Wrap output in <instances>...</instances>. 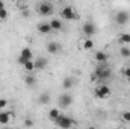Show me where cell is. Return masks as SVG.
Returning a JSON list of instances; mask_svg holds the SVG:
<instances>
[{"instance_id":"cell-8","label":"cell","mask_w":130,"mask_h":129,"mask_svg":"<svg viewBox=\"0 0 130 129\" xmlns=\"http://www.w3.org/2000/svg\"><path fill=\"white\" fill-rule=\"evenodd\" d=\"M129 20H130V14L126 12V11H120V12H117V15H115V21H117V24H120V26L127 24Z\"/></svg>"},{"instance_id":"cell-14","label":"cell","mask_w":130,"mask_h":129,"mask_svg":"<svg viewBox=\"0 0 130 129\" xmlns=\"http://www.w3.org/2000/svg\"><path fill=\"white\" fill-rule=\"evenodd\" d=\"M11 122V112L8 111H0V125H8Z\"/></svg>"},{"instance_id":"cell-15","label":"cell","mask_w":130,"mask_h":129,"mask_svg":"<svg viewBox=\"0 0 130 129\" xmlns=\"http://www.w3.org/2000/svg\"><path fill=\"white\" fill-rule=\"evenodd\" d=\"M38 32H39V33H44V35L50 33V32H52L50 23H39V24H38Z\"/></svg>"},{"instance_id":"cell-25","label":"cell","mask_w":130,"mask_h":129,"mask_svg":"<svg viewBox=\"0 0 130 129\" xmlns=\"http://www.w3.org/2000/svg\"><path fill=\"white\" fill-rule=\"evenodd\" d=\"M123 120L127 122V123H130V111H124V112H123Z\"/></svg>"},{"instance_id":"cell-13","label":"cell","mask_w":130,"mask_h":129,"mask_svg":"<svg viewBox=\"0 0 130 129\" xmlns=\"http://www.w3.org/2000/svg\"><path fill=\"white\" fill-rule=\"evenodd\" d=\"M50 28H52V31H61V29L64 28V23H62V20H59V18H52Z\"/></svg>"},{"instance_id":"cell-24","label":"cell","mask_w":130,"mask_h":129,"mask_svg":"<svg viewBox=\"0 0 130 129\" xmlns=\"http://www.w3.org/2000/svg\"><path fill=\"white\" fill-rule=\"evenodd\" d=\"M6 18H8V11H6V8H5V9L0 11V21H5Z\"/></svg>"},{"instance_id":"cell-7","label":"cell","mask_w":130,"mask_h":129,"mask_svg":"<svg viewBox=\"0 0 130 129\" xmlns=\"http://www.w3.org/2000/svg\"><path fill=\"white\" fill-rule=\"evenodd\" d=\"M94 93H95V97H98V99H106V97L110 96V88L107 85L101 84V85H98L97 88H95Z\"/></svg>"},{"instance_id":"cell-23","label":"cell","mask_w":130,"mask_h":129,"mask_svg":"<svg viewBox=\"0 0 130 129\" xmlns=\"http://www.w3.org/2000/svg\"><path fill=\"white\" fill-rule=\"evenodd\" d=\"M23 67H24V70H26L27 73H32L33 70H35V62H33V59H32V61H27Z\"/></svg>"},{"instance_id":"cell-3","label":"cell","mask_w":130,"mask_h":129,"mask_svg":"<svg viewBox=\"0 0 130 129\" xmlns=\"http://www.w3.org/2000/svg\"><path fill=\"white\" fill-rule=\"evenodd\" d=\"M61 17L64 20H79V14L74 11L73 6H64L61 9Z\"/></svg>"},{"instance_id":"cell-32","label":"cell","mask_w":130,"mask_h":129,"mask_svg":"<svg viewBox=\"0 0 130 129\" xmlns=\"http://www.w3.org/2000/svg\"><path fill=\"white\" fill-rule=\"evenodd\" d=\"M15 129H21V128H15Z\"/></svg>"},{"instance_id":"cell-33","label":"cell","mask_w":130,"mask_h":129,"mask_svg":"<svg viewBox=\"0 0 130 129\" xmlns=\"http://www.w3.org/2000/svg\"><path fill=\"white\" fill-rule=\"evenodd\" d=\"M2 129H8V128H2Z\"/></svg>"},{"instance_id":"cell-2","label":"cell","mask_w":130,"mask_h":129,"mask_svg":"<svg viewBox=\"0 0 130 129\" xmlns=\"http://www.w3.org/2000/svg\"><path fill=\"white\" fill-rule=\"evenodd\" d=\"M110 70L109 68H106V67H98L95 68V71H94V79H98L100 81V85L101 84H104L107 79H110Z\"/></svg>"},{"instance_id":"cell-31","label":"cell","mask_w":130,"mask_h":129,"mask_svg":"<svg viewBox=\"0 0 130 129\" xmlns=\"http://www.w3.org/2000/svg\"><path fill=\"white\" fill-rule=\"evenodd\" d=\"M127 81H129V84H130V78H129V79H127Z\"/></svg>"},{"instance_id":"cell-29","label":"cell","mask_w":130,"mask_h":129,"mask_svg":"<svg viewBox=\"0 0 130 129\" xmlns=\"http://www.w3.org/2000/svg\"><path fill=\"white\" fill-rule=\"evenodd\" d=\"M2 9H5V3H3V2H0V11H2Z\"/></svg>"},{"instance_id":"cell-11","label":"cell","mask_w":130,"mask_h":129,"mask_svg":"<svg viewBox=\"0 0 130 129\" xmlns=\"http://www.w3.org/2000/svg\"><path fill=\"white\" fill-rule=\"evenodd\" d=\"M35 70H44L45 67H47V58H44V56H39V58H36L35 61Z\"/></svg>"},{"instance_id":"cell-20","label":"cell","mask_w":130,"mask_h":129,"mask_svg":"<svg viewBox=\"0 0 130 129\" xmlns=\"http://www.w3.org/2000/svg\"><path fill=\"white\" fill-rule=\"evenodd\" d=\"M82 49H83V50H91V49H94V41H92L91 38L83 40V43H82Z\"/></svg>"},{"instance_id":"cell-21","label":"cell","mask_w":130,"mask_h":129,"mask_svg":"<svg viewBox=\"0 0 130 129\" xmlns=\"http://www.w3.org/2000/svg\"><path fill=\"white\" fill-rule=\"evenodd\" d=\"M73 85H74V79L73 78H65L64 81H62V88L64 90H70Z\"/></svg>"},{"instance_id":"cell-30","label":"cell","mask_w":130,"mask_h":129,"mask_svg":"<svg viewBox=\"0 0 130 129\" xmlns=\"http://www.w3.org/2000/svg\"><path fill=\"white\" fill-rule=\"evenodd\" d=\"M86 129H95V128L94 126H89V128H86Z\"/></svg>"},{"instance_id":"cell-28","label":"cell","mask_w":130,"mask_h":129,"mask_svg":"<svg viewBox=\"0 0 130 129\" xmlns=\"http://www.w3.org/2000/svg\"><path fill=\"white\" fill-rule=\"evenodd\" d=\"M124 76H126L127 79H129V78H130V67H127V68L124 70Z\"/></svg>"},{"instance_id":"cell-26","label":"cell","mask_w":130,"mask_h":129,"mask_svg":"<svg viewBox=\"0 0 130 129\" xmlns=\"http://www.w3.org/2000/svg\"><path fill=\"white\" fill-rule=\"evenodd\" d=\"M8 106V100L6 99H0V109H5Z\"/></svg>"},{"instance_id":"cell-17","label":"cell","mask_w":130,"mask_h":129,"mask_svg":"<svg viewBox=\"0 0 130 129\" xmlns=\"http://www.w3.org/2000/svg\"><path fill=\"white\" fill-rule=\"evenodd\" d=\"M59 115H61V112H59L58 108H53V109L48 111V119H50L52 122H56V120L59 119Z\"/></svg>"},{"instance_id":"cell-19","label":"cell","mask_w":130,"mask_h":129,"mask_svg":"<svg viewBox=\"0 0 130 129\" xmlns=\"http://www.w3.org/2000/svg\"><path fill=\"white\" fill-rule=\"evenodd\" d=\"M24 82H26V85H27V87H30V88H32V87H35V85H36V78H35L33 74H30V73H29V74L24 78Z\"/></svg>"},{"instance_id":"cell-12","label":"cell","mask_w":130,"mask_h":129,"mask_svg":"<svg viewBox=\"0 0 130 129\" xmlns=\"http://www.w3.org/2000/svg\"><path fill=\"white\" fill-rule=\"evenodd\" d=\"M94 58H95V61H97V62H100V64H104V62L109 59L107 53H106V52H103V50H98V52H95Z\"/></svg>"},{"instance_id":"cell-27","label":"cell","mask_w":130,"mask_h":129,"mask_svg":"<svg viewBox=\"0 0 130 129\" xmlns=\"http://www.w3.org/2000/svg\"><path fill=\"white\" fill-rule=\"evenodd\" d=\"M24 126H26V128H32L33 122L30 120V119H26V120H24Z\"/></svg>"},{"instance_id":"cell-4","label":"cell","mask_w":130,"mask_h":129,"mask_svg":"<svg viewBox=\"0 0 130 129\" xmlns=\"http://www.w3.org/2000/svg\"><path fill=\"white\" fill-rule=\"evenodd\" d=\"M33 58V53L32 50L29 49V47H24V49H21V53L18 55V58H17V62L20 65H24L27 61H32Z\"/></svg>"},{"instance_id":"cell-10","label":"cell","mask_w":130,"mask_h":129,"mask_svg":"<svg viewBox=\"0 0 130 129\" xmlns=\"http://www.w3.org/2000/svg\"><path fill=\"white\" fill-rule=\"evenodd\" d=\"M47 52H48V53H52V55L59 53V52H61V44H59V43H56V41H50V43L47 44Z\"/></svg>"},{"instance_id":"cell-18","label":"cell","mask_w":130,"mask_h":129,"mask_svg":"<svg viewBox=\"0 0 130 129\" xmlns=\"http://www.w3.org/2000/svg\"><path fill=\"white\" fill-rule=\"evenodd\" d=\"M38 102L41 103V105H47L48 102H50V93H41L39 94V97H38Z\"/></svg>"},{"instance_id":"cell-9","label":"cell","mask_w":130,"mask_h":129,"mask_svg":"<svg viewBox=\"0 0 130 129\" xmlns=\"http://www.w3.org/2000/svg\"><path fill=\"white\" fill-rule=\"evenodd\" d=\"M71 103H73V96L71 94L65 93V94L59 96V106L61 108H68V106H71Z\"/></svg>"},{"instance_id":"cell-5","label":"cell","mask_w":130,"mask_h":129,"mask_svg":"<svg viewBox=\"0 0 130 129\" xmlns=\"http://www.w3.org/2000/svg\"><path fill=\"white\" fill-rule=\"evenodd\" d=\"M82 32H83V35H85L86 38H91V36H94V35L97 33V26H95L92 21H86V23L82 26Z\"/></svg>"},{"instance_id":"cell-22","label":"cell","mask_w":130,"mask_h":129,"mask_svg":"<svg viewBox=\"0 0 130 129\" xmlns=\"http://www.w3.org/2000/svg\"><path fill=\"white\" fill-rule=\"evenodd\" d=\"M120 55H121L123 58H130V49L127 46H123V47L120 49Z\"/></svg>"},{"instance_id":"cell-6","label":"cell","mask_w":130,"mask_h":129,"mask_svg":"<svg viewBox=\"0 0 130 129\" xmlns=\"http://www.w3.org/2000/svg\"><path fill=\"white\" fill-rule=\"evenodd\" d=\"M53 11H55V8H53V5L52 3H48V2H42V3H39L38 5V14L39 15H50V14H53Z\"/></svg>"},{"instance_id":"cell-1","label":"cell","mask_w":130,"mask_h":129,"mask_svg":"<svg viewBox=\"0 0 130 129\" xmlns=\"http://www.w3.org/2000/svg\"><path fill=\"white\" fill-rule=\"evenodd\" d=\"M56 123V126L61 129H71L77 122L74 120V119H71V117H68V115H65V114H61L59 115V119L55 122Z\"/></svg>"},{"instance_id":"cell-16","label":"cell","mask_w":130,"mask_h":129,"mask_svg":"<svg viewBox=\"0 0 130 129\" xmlns=\"http://www.w3.org/2000/svg\"><path fill=\"white\" fill-rule=\"evenodd\" d=\"M118 41H120L123 46H127V44H130V33L129 32L120 33V35H118Z\"/></svg>"}]
</instances>
